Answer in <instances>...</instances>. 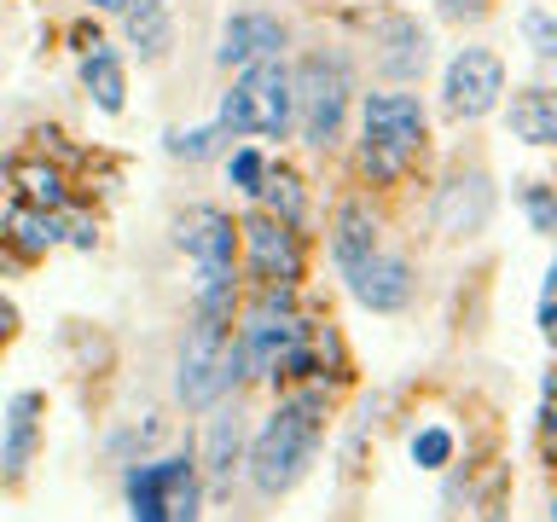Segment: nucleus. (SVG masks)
<instances>
[{
	"label": "nucleus",
	"mask_w": 557,
	"mask_h": 522,
	"mask_svg": "<svg viewBox=\"0 0 557 522\" xmlns=\"http://www.w3.org/2000/svg\"><path fill=\"white\" fill-rule=\"evenodd\" d=\"M412 464L418 470H447L453 464V430H442V424L418 430L412 435Z\"/></svg>",
	"instance_id": "cd10ccee"
},
{
	"label": "nucleus",
	"mask_w": 557,
	"mask_h": 522,
	"mask_svg": "<svg viewBox=\"0 0 557 522\" xmlns=\"http://www.w3.org/2000/svg\"><path fill=\"white\" fill-rule=\"evenodd\" d=\"M290 94H296V139L308 151H337L355 104V64L337 47H313L290 64Z\"/></svg>",
	"instance_id": "7ed1b4c3"
},
{
	"label": "nucleus",
	"mask_w": 557,
	"mask_h": 522,
	"mask_svg": "<svg viewBox=\"0 0 557 522\" xmlns=\"http://www.w3.org/2000/svg\"><path fill=\"white\" fill-rule=\"evenodd\" d=\"M435 12H442L447 24H482V17L494 12V0H435Z\"/></svg>",
	"instance_id": "c756f323"
},
{
	"label": "nucleus",
	"mask_w": 557,
	"mask_h": 522,
	"mask_svg": "<svg viewBox=\"0 0 557 522\" xmlns=\"http://www.w3.org/2000/svg\"><path fill=\"white\" fill-rule=\"evenodd\" d=\"M122 487H128L134 522H163V499H157V464H134Z\"/></svg>",
	"instance_id": "b1692460"
},
{
	"label": "nucleus",
	"mask_w": 557,
	"mask_h": 522,
	"mask_svg": "<svg viewBox=\"0 0 557 522\" xmlns=\"http://www.w3.org/2000/svg\"><path fill=\"white\" fill-rule=\"evenodd\" d=\"M7 244L24 261L47 256L64 244V209H29V203H12L7 209Z\"/></svg>",
	"instance_id": "6ab92c4d"
},
{
	"label": "nucleus",
	"mask_w": 557,
	"mask_h": 522,
	"mask_svg": "<svg viewBox=\"0 0 557 522\" xmlns=\"http://www.w3.org/2000/svg\"><path fill=\"white\" fill-rule=\"evenodd\" d=\"M320 442H325V395L320 389L285 395L250 442V487L261 499L290 494L320 459Z\"/></svg>",
	"instance_id": "f257e3e1"
},
{
	"label": "nucleus",
	"mask_w": 557,
	"mask_h": 522,
	"mask_svg": "<svg viewBox=\"0 0 557 522\" xmlns=\"http://www.w3.org/2000/svg\"><path fill=\"white\" fill-rule=\"evenodd\" d=\"M372 70L383 82H418L430 70V29L412 12H383L372 24Z\"/></svg>",
	"instance_id": "9b49d317"
},
{
	"label": "nucleus",
	"mask_w": 557,
	"mask_h": 522,
	"mask_svg": "<svg viewBox=\"0 0 557 522\" xmlns=\"http://www.w3.org/2000/svg\"><path fill=\"white\" fill-rule=\"evenodd\" d=\"M290 47V24L268 7H238L221 17V35H215V64L221 70H250L261 59H285Z\"/></svg>",
	"instance_id": "1a4fd4ad"
},
{
	"label": "nucleus",
	"mask_w": 557,
	"mask_h": 522,
	"mask_svg": "<svg viewBox=\"0 0 557 522\" xmlns=\"http://www.w3.org/2000/svg\"><path fill=\"white\" fill-rule=\"evenodd\" d=\"M17 191H24V203L29 209H64L70 203V191H64V174L52 169V163H17Z\"/></svg>",
	"instance_id": "4be33fe9"
},
{
	"label": "nucleus",
	"mask_w": 557,
	"mask_h": 522,
	"mask_svg": "<svg viewBox=\"0 0 557 522\" xmlns=\"http://www.w3.org/2000/svg\"><path fill=\"white\" fill-rule=\"evenodd\" d=\"M238 452H244V412H238V395H221L215 418H209V430H203V476H209V487H233Z\"/></svg>",
	"instance_id": "4468645a"
},
{
	"label": "nucleus",
	"mask_w": 557,
	"mask_h": 522,
	"mask_svg": "<svg viewBox=\"0 0 557 522\" xmlns=\"http://www.w3.org/2000/svg\"><path fill=\"white\" fill-rule=\"evenodd\" d=\"M256 198H261V209H268V215L290 221V226H302V215H308V191H302V181H296L285 163H268Z\"/></svg>",
	"instance_id": "412c9836"
},
{
	"label": "nucleus",
	"mask_w": 557,
	"mask_h": 522,
	"mask_svg": "<svg viewBox=\"0 0 557 522\" xmlns=\"http://www.w3.org/2000/svg\"><path fill=\"white\" fill-rule=\"evenodd\" d=\"M238 256H244V273H250V285H302L308 273V250H302V233H296L290 221L268 215V209H244L238 221Z\"/></svg>",
	"instance_id": "39448f33"
},
{
	"label": "nucleus",
	"mask_w": 557,
	"mask_h": 522,
	"mask_svg": "<svg viewBox=\"0 0 557 522\" xmlns=\"http://www.w3.org/2000/svg\"><path fill=\"white\" fill-rule=\"evenodd\" d=\"M12 331H17V308L7 302V296H0V343H7V337H12Z\"/></svg>",
	"instance_id": "2f4dec72"
},
{
	"label": "nucleus",
	"mask_w": 557,
	"mask_h": 522,
	"mask_svg": "<svg viewBox=\"0 0 557 522\" xmlns=\"http://www.w3.org/2000/svg\"><path fill=\"white\" fill-rule=\"evenodd\" d=\"M377 250H383V244H377L372 209H366L360 198L337 203V215H331V261H337V273H343V278H348V273H360Z\"/></svg>",
	"instance_id": "2eb2a0df"
},
{
	"label": "nucleus",
	"mask_w": 557,
	"mask_h": 522,
	"mask_svg": "<svg viewBox=\"0 0 557 522\" xmlns=\"http://www.w3.org/2000/svg\"><path fill=\"white\" fill-rule=\"evenodd\" d=\"M343 285H348V296H355L360 308H372V313H400L412 302V290H418L412 285V261L389 256V250H377L360 273H348Z\"/></svg>",
	"instance_id": "ddd939ff"
},
{
	"label": "nucleus",
	"mask_w": 557,
	"mask_h": 522,
	"mask_svg": "<svg viewBox=\"0 0 557 522\" xmlns=\"http://www.w3.org/2000/svg\"><path fill=\"white\" fill-rule=\"evenodd\" d=\"M424 134H430V116L418 94H400V87L366 94L360 99V174L372 186H395L412 169V157L424 151Z\"/></svg>",
	"instance_id": "f03ea898"
},
{
	"label": "nucleus",
	"mask_w": 557,
	"mask_h": 522,
	"mask_svg": "<svg viewBox=\"0 0 557 522\" xmlns=\"http://www.w3.org/2000/svg\"><path fill=\"white\" fill-rule=\"evenodd\" d=\"M505 128L522 146H557V87H522V94H511Z\"/></svg>",
	"instance_id": "a211bd4d"
},
{
	"label": "nucleus",
	"mask_w": 557,
	"mask_h": 522,
	"mask_svg": "<svg viewBox=\"0 0 557 522\" xmlns=\"http://www.w3.org/2000/svg\"><path fill=\"white\" fill-rule=\"evenodd\" d=\"M41 412L47 400L41 389H17L0 418V487H24L35 452H41Z\"/></svg>",
	"instance_id": "f8f14e48"
},
{
	"label": "nucleus",
	"mask_w": 557,
	"mask_h": 522,
	"mask_svg": "<svg viewBox=\"0 0 557 522\" xmlns=\"http://www.w3.org/2000/svg\"><path fill=\"white\" fill-rule=\"evenodd\" d=\"M82 87H87V99H94L104 116H116L122 99H128V70H122V52L104 47V41L87 47L82 52Z\"/></svg>",
	"instance_id": "aec40b11"
},
{
	"label": "nucleus",
	"mask_w": 557,
	"mask_h": 522,
	"mask_svg": "<svg viewBox=\"0 0 557 522\" xmlns=\"http://www.w3.org/2000/svg\"><path fill=\"white\" fill-rule=\"evenodd\" d=\"M163 151L174 157V163H203V157L226 151V128L221 122H203V128H169Z\"/></svg>",
	"instance_id": "5701e85b"
},
{
	"label": "nucleus",
	"mask_w": 557,
	"mask_h": 522,
	"mask_svg": "<svg viewBox=\"0 0 557 522\" xmlns=\"http://www.w3.org/2000/svg\"><path fill=\"white\" fill-rule=\"evenodd\" d=\"M534 320H540V337H546V348H557V261L546 268V285H540V308H534Z\"/></svg>",
	"instance_id": "c85d7f7f"
},
{
	"label": "nucleus",
	"mask_w": 557,
	"mask_h": 522,
	"mask_svg": "<svg viewBox=\"0 0 557 522\" xmlns=\"http://www.w3.org/2000/svg\"><path fill=\"white\" fill-rule=\"evenodd\" d=\"M233 337V320L226 313H198L191 308V331L181 343V360H174V395L181 407L203 412L221 400V348Z\"/></svg>",
	"instance_id": "423d86ee"
},
{
	"label": "nucleus",
	"mask_w": 557,
	"mask_h": 522,
	"mask_svg": "<svg viewBox=\"0 0 557 522\" xmlns=\"http://www.w3.org/2000/svg\"><path fill=\"white\" fill-rule=\"evenodd\" d=\"M540 435L557 442V372L546 377V395H540Z\"/></svg>",
	"instance_id": "7c9ffc66"
},
{
	"label": "nucleus",
	"mask_w": 557,
	"mask_h": 522,
	"mask_svg": "<svg viewBox=\"0 0 557 522\" xmlns=\"http://www.w3.org/2000/svg\"><path fill=\"white\" fill-rule=\"evenodd\" d=\"M128 0H87V12H122Z\"/></svg>",
	"instance_id": "473e14b6"
},
{
	"label": "nucleus",
	"mask_w": 557,
	"mask_h": 522,
	"mask_svg": "<svg viewBox=\"0 0 557 522\" xmlns=\"http://www.w3.org/2000/svg\"><path fill=\"white\" fill-rule=\"evenodd\" d=\"M122 29H128V47L139 52V64H163L174 47V0H128Z\"/></svg>",
	"instance_id": "dca6fc26"
},
{
	"label": "nucleus",
	"mask_w": 557,
	"mask_h": 522,
	"mask_svg": "<svg viewBox=\"0 0 557 522\" xmlns=\"http://www.w3.org/2000/svg\"><path fill=\"white\" fill-rule=\"evenodd\" d=\"M261 174H268V157H261L256 146H233V151H226V181H233L244 198H256V191H261Z\"/></svg>",
	"instance_id": "a878e982"
},
{
	"label": "nucleus",
	"mask_w": 557,
	"mask_h": 522,
	"mask_svg": "<svg viewBox=\"0 0 557 522\" xmlns=\"http://www.w3.org/2000/svg\"><path fill=\"white\" fill-rule=\"evenodd\" d=\"M552 522H557V505H552Z\"/></svg>",
	"instance_id": "72a5a7b5"
},
{
	"label": "nucleus",
	"mask_w": 557,
	"mask_h": 522,
	"mask_svg": "<svg viewBox=\"0 0 557 522\" xmlns=\"http://www.w3.org/2000/svg\"><path fill=\"white\" fill-rule=\"evenodd\" d=\"M215 122L226 128V139H290L296 134L290 64L285 59H261L250 70H238L233 87L221 94Z\"/></svg>",
	"instance_id": "20e7f679"
},
{
	"label": "nucleus",
	"mask_w": 557,
	"mask_h": 522,
	"mask_svg": "<svg viewBox=\"0 0 557 522\" xmlns=\"http://www.w3.org/2000/svg\"><path fill=\"white\" fill-rule=\"evenodd\" d=\"M157 464V499H163V522H198L203 511V482H198V459L191 452H169Z\"/></svg>",
	"instance_id": "f3484780"
},
{
	"label": "nucleus",
	"mask_w": 557,
	"mask_h": 522,
	"mask_svg": "<svg viewBox=\"0 0 557 522\" xmlns=\"http://www.w3.org/2000/svg\"><path fill=\"white\" fill-rule=\"evenodd\" d=\"M517 29H522V41L534 47V59H557V12L529 7V12L517 17Z\"/></svg>",
	"instance_id": "bb28decb"
},
{
	"label": "nucleus",
	"mask_w": 557,
	"mask_h": 522,
	"mask_svg": "<svg viewBox=\"0 0 557 522\" xmlns=\"http://www.w3.org/2000/svg\"><path fill=\"white\" fill-rule=\"evenodd\" d=\"M517 203H522V215H529V226H534V233L557 238V191H552V186L529 181V186L517 191Z\"/></svg>",
	"instance_id": "393cba45"
},
{
	"label": "nucleus",
	"mask_w": 557,
	"mask_h": 522,
	"mask_svg": "<svg viewBox=\"0 0 557 522\" xmlns=\"http://www.w3.org/2000/svg\"><path fill=\"white\" fill-rule=\"evenodd\" d=\"M174 244L198 268V278H238V221L221 203H186L174 215Z\"/></svg>",
	"instance_id": "6e6552de"
},
{
	"label": "nucleus",
	"mask_w": 557,
	"mask_h": 522,
	"mask_svg": "<svg viewBox=\"0 0 557 522\" xmlns=\"http://www.w3.org/2000/svg\"><path fill=\"white\" fill-rule=\"evenodd\" d=\"M505 99V59L494 47H459L442 76V111L453 122H482Z\"/></svg>",
	"instance_id": "0eeeda50"
},
{
	"label": "nucleus",
	"mask_w": 557,
	"mask_h": 522,
	"mask_svg": "<svg viewBox=\"0 0 557 522\" xmlns=\"http://www.w3.org/2000/svg\"><path fill=\"white\" fill-rule=\"evenodd\" d=\"M435 233L442 238H476L487 221H494V181H487L482 163L453 169L442 186H435V209H430Z\"/></svg>",
	"instance_id": "9d476101"
}]
</instances>
